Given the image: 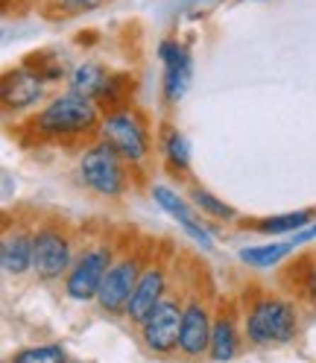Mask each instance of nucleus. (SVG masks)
Here are the masks:
<instances>
[{"label":"nucleus","instance_id":"f257e3e1","mask_svg":"<svg viewBox=\"0 0 316 363\" xmlns=\"http://www.w3.org/2000/svg\"><path fill=\"white\" fill-rule=\"evenodd\" d=\"M103 111L94 100L79 97L74 91L53 97L47 106L21 123V132H30L33 144H56V147H74V144H94L100 138Z\"/></svg>","mask_w":316,"mask_h":363},{"label":"nucleus","instance_id":"f03ea898","mask_svg":"<svg viewBox=\"0 0 316 363\" xmlns=\"http://www.w3.org/2000/svg\"><path fill=\"white\" fill-rule=\"evenodd\" d=\"M240 316H243V337H246V343H252L258 349L287 346L302 331L296 302L281 296V293L264 290V287L246 290Z\"/></svg>","mask_w":316,"mask_h":363},{"label":"nucleus","instance_id":"7ed1b4c3","mask_svg":"<svg viewBox=\"0 0 316 363\" xmlns=\"http://www.w3.org/2000/svg\"><path fill=\"white\" fill-rule=\"evenodd\" d=\"M77 170H79L82 185L106 199H120L132 185V167L103 138H97L94 144H85V150L79 152Z\"/></svg>","mask_w":316,"mask_h":363},{"label":"nucleus","instance_id":"20e7f679","mask_svg":"<svg viewBox=\"0 0 316 363\" xmlns=\"http://www.w3.org/2000/svg\"><path fill=\"white\" fill-rule=\"evenodd\" d=\"M149 252L144 243H129V246H120L118 249V258L115 264L108 267L106 279H103V287L97 293V308L108 316H126V308H129V299L135 287H138L144 269L149 264Z\"/></svg>","mask_w":316,"mask_h":363},{"label":"nucleus","instance_id":"39448f33","mask_svg":"<svg viewBox=\"0 0 316 363\" xmlns=\"http://www.w3.org/2000/svg\"><path fill=\"white\" fill-rule=\"evenodd\" d=\"M77 249H79V243L64 220H59V217L41 220L35 225V261H33L35 279L44 284L64 279L77 261Z\"/></svg>","mask_w":316,"mask_h":363},{"label":"nucleus","instance_id":"423d86ee","mask_svg":"<svg viewBox=\"0 0 316 363\" xmlns=\"http://www.w3.org/2000/svg\"><path fill=\"white\" fill-rule=\"evenodd\" d=\"M118 249L120 243H115L111 238H97L79 246L77 261L64 276V296L74 302H97V293L103 287L108 267L118 258Z\"/></svg>","mask_w":316,"mask_h":363},{"label":"nucleus","instance_id":"0eeeda50","mask_svg":"<svg viewBox=\"0 0 316 363\" xmlns=\"http://www.w3.org/2000/svg\"><path fill=\"white\" fill-rule=\"evenodd\" d=\"M100 138L115 147L129 167H141V164L149 162V152H152L149 121L138 108H126V111H115V115H106L103 126H100Z\"/></svg>","mask_w":316,"mask_h":363},{"label":"nucleus","instance_id":"6e6552de","mask_svg":"<svg viewBox=\"0 0 316 363\" xmlns=\"http://www.w3.org/2000/svg\"><path fill=\"white\" fill-rule=\"evenodd\" d=\"M182 316H185V296L179 293H167L164 302L158 305L147 323L138 328L141 343L149 354L155 357H173L179 354V340H182Z\"/></svg>","mask_w":316,"mask_h":363},{"label":"nucleus","instance_id":"1a4fd4ad","mask_svg":"<svg viewBox=\"0 0 316 363\" xmlns=\"http://www.w3.org/2000/svg\"><path fill=\"white\" fill-rule=\"evenodd\" d=\"M217 308L199 287L185 293V316H182V340H179V357L202 360L211 352V331H214Z\"/></svg>","mask_w":316,"mask_h":363},{"label":"nucleus","instance_id":"9d476101","mask_svg":"<svg viewBox=\"0 0 316 363\" xmlns=\"http://www.w3.org/2000/svg\"><path fill=\"white\" fill-rule=\"evenodd\" d=\"M170 293V269L164 261H155L149 258L144 276L135 287L132 299H129V308H126V323L141 328L147 323V316L164 302V296Z\"/></svg>","mask_w":316,"mask_h":363},{"label":"nucleus","instance_id":"9b49d317","mask_svg":"<svg viewBox=\"0 0 316 363\" xmlns=\"http://www.w3.org/2000/svg\"><path fill=\"white\" fill-rule=\"evenodd\" d=\"M152 199L158 202V208L167 211L179 225H182V232L196 246H202L205 252H211L214 249V225H208L205 220H202V214L193 208V202H188L185 196H179L167 185H152Z\"/></svg>","mask_w":316,"mask_h":363},{"label":"nucleus","instance_id":"f8f14e48","mask_svg":"<svg viewBox=\"0 0 316 363\" xmlns=\"http://www.w3.org/2000/svg\"><path fill=\"white\" fill-rule=\"evenodd\" d=\"M44 82L35 71H30L27 65H18L12 71L4 74L0 82V100H4V111L6 115H24L33 106L41 103L44 97Z\"/></svg>","mask_w":316,"mask_h":363},{"label":"nucleus","instance_id":"ddd939ff","mask_svg":"<svg viewBox=\"0 0 316 363\" xmlns=\"http://www.w3.org/2000/svg\"><path fill=\"white\" fill-rule=\"evenodd\" d=\"M35 261V229L30 223H9L0 240V267L6 276L21 279L33 272Z\"/></svg>","mask_w":316,"mask_h":363},{"label":"nucleus","instance_id":"4468645a","mask_svg":"<svg viewBox=\"0 0 316 363\" xmlns=\"http://www.w3.org/2000/svg\"><path fill=\"white\" fill-rule=\"evenodd\" d=\"M158 59L164 62V100L173 106L179 103L185 94H188V88H191V79H193V59L188 53L185 44H179L173 38H164L162 44H158Z\"/></svg>","mask_w":316,"mask_h":363},{"label":"nucleus","instance_id":"2eb2a0df","mask_svg":"<svg viewBox=\"0 0 316 363\" xmlns=\"http://www.w3.org/2000/svg\"><path fill=\"white\" fill-rule=\"evenodd\" d=\"M240 313H237V305H217V313H214V331H211V352L208 357L214 363H232L237 354H240Z\"/></svg>","mask_w":316,"mask_h":363},{"label":"nucleus","instance_id":"dca6fc26","mask_svg":"<svg viewBox=\"0 0 316 363\" xmlns=\"http://www.w3.org/2000/svg\"><path fill=\"white\" fill-rule=\"evenodd\" d=\"M111 74H115V71H108L103 62H79L71 71V77H67V82H71V88H67V91H74V94L88 97V100L97 103L103 97V91H106Z\"/></svg>","mask_w":316,"mask_h":363},{"label":"nucleus","instance_id":"f3484780","mask_svg":"<svg viewBox=\"0 0 316 363\" xmlns=\"http://www.w3.org/2000/svg\"><path fill=\"white\" fill-rule=\"evenodd\" d=\"M162 155L170 173L176 176H188L191 173V144L176 126H164L162 129Z\"/></svg>","mask_w":316,"mask_h":363},{"label":"nucleus","instance_id":"a211bd4d","mask_svg":"<svg viewBox=\"0 0 316 363\" xmlns=\"http://www.w3.org/2000/svg\"><path fill=\"white\" fill-rule=\"evenodd\" d=\"M313 208H302V211H287V214H276V217H264V220H252L246 223V229H255L264 235H296L299 229L313 223Z\"/></svg>","mask_w":316,"mask_h":363},{"label":"nucleus","instance_id":"6ab92c4d","mask_svg":"<svg viewBox=\"0 0 316 363\" xmlns=\"http://www.w3.org/2000/svg\"><path fill=\"white\" fill-rule=\"evenodd\" d=\"M132 94H135V79L129 74H111L103 97L97 100L103 118L106 115H115V111H126L132 108Z\"/></svg>","mask_w":316,"mask_h":363},{"label":"nucleus","instance_id":"aec40b11","mask_svg":"<svg viewBox=\"0 0 316 363\" xmlns=\"http://www.w3.org/2000/svg\"><path fill=\"white\" fill-rule=\"evenodd\" d=\"M290 252H293V243H290V240H276V243L240 249V261L249 264V267H255V269H266V267H276L278 261H284Z\"/></svg>","mask_w":316,"mask_h":363},{"label":"nucleus","instance_id":"412c9836","mask_svg":"<svg viewBox=\"0 0 316 363\" xmlns=\"http://www.w3.org/2000/svg\"><path fill=\"white\" fill-rule=\"evenodd\" d=\"M106 4V0H41V15H47L53 21H67L79 18L85 12H94Z\"/></svg>","mask_w":316,"mask_h":363},{"label":"nucleus","instance_id":"4be33fe9","mask_svg":"<svg viewBox=\"0 0 316 363\" xmlns=\"http://www.w3.org/2000/svg\"><path fill=\"white\" fill-rule=\"evenodd\" d=\"M188 194H191V199H193V208H196L199 214H208V217H214V220H222V223H225V220H235V217H237L232 206H225L222 199H217L211 191H205L202 185H196V182H191Z\"/></svg>","mask_w":316,"mask_h":363},{"label":"nucleus","instance_id":"5701e85b","mask_svg":"<svg viewBox=\"0 0 316 363\" xmlns=\"http://www.w3.org/2000/svg\"><path fill=\"white\" fill-rule=\"evenodd\" d=\"M6 363H71V357H67L64 346L44 343V346H30V349L15 352Z\"/></svg>","mask_w":316,"mask_h":363},{"label":"nucleus","instance_id":"b1692460","mask_svg":"<svg viewBox=\"0 0 316 363\" xmlns=\"http://www.w3.org/2000/svg\"><path fill=\"white\" fill-rule=\"evenodd\" d=\"M21 65H27L30 71H35L44 82H59L64 74H67V65L62 59H56L50 50H38V53H30Z\"/></svg>","mask_w":316,"mask_h":363},{"label":"nucleus","instance_id":"393cba45","mask_svg":"<svg viewBox=\"0 0 316 363\" xmlns=\"http://www.w3.org/2000/svg\"><path fill=\"white\" fill-rule=\"evenodd\" d=\"M287 240L293 243V249H299V246H305V243H310V240H316V223H310V225H305V229H299L296 235H290Z\"/></svg>","mask_w":316,"mask_h":363},{"label":"nucleus","instance_id":"a878e982","mask_svg":"<svg viewBox=\"0 0 316 363\" xmlns=\"http://www.w3.org/2000/svg\"><path fill=\"white\" fill-rule=\"evenodd\" d=\"M12 6H18V0H4V12H9Z\"/></svg>","mask_w":316,"mask_h":363}]
</instances>
